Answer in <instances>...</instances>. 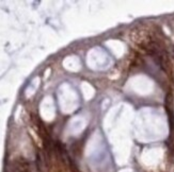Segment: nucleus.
Instances as JSON below:
<instances>
[{"label":"nucleus","mask_w":174,"mask_h":172,"mask_svg":"<svg viewBox=\"0 0 174 172\" xmlns=\"http://www.w3.org/2000/svg\"><path fill=\"white\" fill-rule=\"evenodd\" d=\"M37 170L40 172H45L46 160H45V156H44V154L41 151L37 152Z\"/></svg>","instance_id":"nucleus-1"},{"label":"nucleus","mask_w":174,"mask_h":172,"mask_svg":"<svg viewBox=\"0 0 174 172\" xmlns=\"http://www.w3.org/2000/svg\"><path fill=\"white\" fill-rule=\"evenodd\" d=\"M172 160H173V163H174V150L172 151Z\"/></svg>","instance_id":"nucleus-2"}]
</instances>
